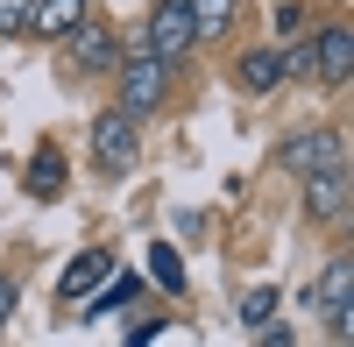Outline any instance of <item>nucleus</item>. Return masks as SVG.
Instances as JSON below:
<instances>
[{
	"label": "nucleus",
	"mask_w": 354,
	"mask_h": 347,
	"mask_svg": "<svg viewBox=\"0 0 354 347\" xmlns=\"http://www.w3.org/2000/svg\"><path fill=\"white\" fill-rule=\"evenodd\" d=\"M135 156H142V121L121 113V106H100L93 113V163L106 170V178H128Z\"/></svg>",
	"instance_id": "obj_1"
},
{
	"label": "nucleus",
	"mask_w": 354,
	"mask_h": 347,
	"mask_svg": "<svg viewBox=\"0 0 354 347\" xmlns=\"http://www.w3.org/2000/svg\"><path fill=\"white\" fill-rule=\"evenodd\" d=\"M192 50H198L192 8H185V0H156V15H149V57L163 71H177V64H192Z\"/></svg>",
	"instance_id": "obj_2"
},
{
	"label": "nucleus",
	"mask_w": 354,
	"mask_h": 347,
	"mask_svg": "<svg viewBox=\"0 0 354 347\" xmlns=\"http://www.w3.org/2000/svg\"><path fill=\"white\" fill-rule=\"evenodd\" d=\"M113 78H121V100H113V106L135 113V121H142V113H156V106L170 100V71L156 64L149 50H142V57H121V64H113Z\"/></svg>",
	"instance_id": "obj_3"
},
{
	"label": "nucleus",
	"mask_w": 354,
	"mask_h": 347,
	"mask_svg": "<svg viewBox=\"0 0 354 347\" xmlns=\"http://www.w3.org/2000/svg\"><path fill=\"white\" fill-rule=\"evenodd\" d=\"M64 64H78V71H113V64H121V36H113L100 15H85L71 36H64Z\"/></svg>",
	"instance_id": "obj_4"
},
{
	"label": "nucleus",
	"mask_w": 354,
	"mask_h": 347,
	"mask_svg": "<svg viewBox=\"0 0 354 347\" xmlns=\"http://www.w3.org/2000/svg\"><path fill=\"white\" fill-rule=\"evenodd\" d=\"M340 163H347L340 128H305L298 142H283V170H298V178H319V170H340Z\"/></svg>",
	"instance_id": "obj_5"
},
{
	"label": "nucleus",
	"mask_w": 354,
	"mask_h": 347,
	"mask_svg": "<svg viewBox=\"0 0 354 347\" xmlns=\"http://www.w3.org/2000/svg\"><path fill=\"white\" fill-rule=\"evenodd\" d=\"M312 78L319 85H347L354 78V36H347V21H326L312 36Z\"/></svg>",
	"instance_id": "obj_6"
},
{
	"label": "nucleus",
	"mask_w": 354,
	"mask_h": 347,
	"mask_svg": "<svg viewBox=\"0 0 354 347\" xmlns=\"http://www.w3.org/2000/svg\"><path fill=\"white\" fill-rule=\"evenodd\" d=\"M347 191H354L347 163H340V170H319V178H305V213H312L319 227H340V220H347Z\"/></svg>",
	"instance_id": "obj_7"
},
{
	"label": "nucleus",
	"mask_w": 354,
	"mask_h": 347,
	"mask_svg": "<svg viewBox=\"0 0 354 347\" xmlns=\"http://www.w3.org/2000/svg\"><path fill=\"white\" fill-rule=\"evenodd\" d=\"M234 85H241L248 100H262V93H277V85H283V50H248L241 64H234Z\"/></svg>",
	"instance_id": "obj_8"
},
{
	"label": "nucleus",
	"mask_w": 354,
	"mask_h": 347,
	"mask_svg": "<svg viewBox=\"0 0 354 347\" xmlns=\"http://www.w3.org/2000/svg\"><path fill=\"white\" fill-rule=\"evenodd\" d=\"M93 15V0H36V21H28V36H50V43H64L71 28Z\"/></svg>",
	"instance_id": "obj_9"
},
{
	"label": "nucleus",
	"mask_w": 354,
	"mask_h": 347,
	"mask_svg": "<svg viewBox=\"0 0 354 347\" xmlns=\"http://www.w3.org/2000/svg\"><path fill=\"white\" fill-rule=\"evenodd\" d=\"M142 291H149V283H142L135 270H113V276L100 283V291H93V298H85V319H106V312H121V305H135Z\"/></svg>",
	"instance_id": "obj_10"
},
{
	"label": "nucleus",
	"mask_w": 354,
	"mask_h": 347,
	"mask_svg": "<svg viewBox=\"0 0 354 347\" xmlns=\"http://www.w3.org/2000/svg\"><path fill=\"white\" fill-rule=\"evenodd\" d=\"M347 298H354V263H347V255H333V263H326V276L312 283V305L333 319V312H347Z\"/></svg>",
	"instance_id": "obj_11"
},
{
	"label": "nucleus",
	"mask_w": 354,
	"mask_h": 347,
	"mask_svg": "<svg viewBox=\"0 0 354 347\" xmlns=\"http://www.w3.org/2000/svg\"><path fill=\"white\" fill-rule=\"evenodd\" d=\"M106 276H113V255H106V248H85L78 263L64 270V298H78V291H100Z\"/></svg>",
	"instance_id": "obj_12"
},
{
	"label": "nucleus",
	"mask_w": 354,
	"mask_h": 347,
	"mask_svg": "<svg viewBox=\"0 0 354 347\" xmlns=\"http://www.w3.org/2000/svg\"><path fill=\"white\" fill-rule=\"evenodd\" d=\"M185 8H192L198 43H213V36H227V28H234V8H241V0H185Z\"/></svg>",
	"instance_id": "obj_13"
},
{
	"label": "nucleus",
	"mask_w": 354,
	"mask_h": 347,
	"mask_svg": "<svg viewBox=\"0 0 354 347\" xmlns=\"http://www.w3.org/2000/svg\"><path fill=\"white\" fill-rule=\"evenodd\" d=\"M57 191H64V156H57L50 142H43V149H36V163H28V198H57Z\"/></svg>",
	"instance_id": "obj_14"
},
{
	"label": "nucleus",
	"mask_w": 354,
	"mask_h": 347,
	"mask_svg": "<svg viewBox=\"0 0 354 347\" xmlns=\"http://www.w3.org/2000/svg\"><path fill=\"white\" fill-rule=\"evenodd\" d=\"M149 276L163 283V291H185V255H177L170 241H156V248H149Z\"/></svg>",
	"instance_id": "obj_15"
},
{
	"label": "nucleus",
	"mask_w": 354,
	"mask_h": 347,
	"mask_svg": "<svg viewBox=\"0 0 354 347\" xmlns=\"http://www.w3.org/2000/svg\"><path fill=\"white\" fill-rule=\"evenodd\" d=\"M270 319H277V291H248V298H241V326H248V333H262Z\"/></svg>",
	"instance_id": "obj_16"
},
{
	"label": "nucleus",
	"mask_w": 354,
	"mask_h": 347,
	"mask_svg": "<svg viewBox=\"0 0 354 347\" xmlns=\"http://www.w3.org/2000/svg\"><path fill=\"white\" fill-rule=\"evenodd\" d=\"M36 21V0H0V36H28Z\"/></svg>",
	"instance_id": "obj_17"
},
{
	"label": "nucleus",
	"mask_w": 354,
	"mask_h": 347,
	"mask_svg": "<svg viewBox=\"0 0 354 347\" xmlns=\"http://www.w3.org/2000/svg\"><path fill=\"white\" fill-rule=\"evenodd\" d=\"M283 78H312V36L283 50Z\"/></svg>",
	"instance_id": "obj_18"
},
{
	"label": "nucleus",
	"mask_w": 354,
	"mask_h": 347,
	"mask_svg": "<svg viewBox=\"0 0 354 347\" xmlns=\"http://www.w3.org/2000/svg\"><path fill=\"white\" fill-rule=\"evenodd\" d=\"M156 333H163V319H142V326H128V340H121V347H149Z\"/></svg>",
	"instance_id": "obj_19"
},
{
	"label": "nucleus",
	"mask_w": 354,
	"mask_h": 347,
	"mask_svg": "<svg viewBox=\"0 0 354 347\" xmlns=\"http://www.w3.org/2000/svg\"><path fill=\"white\" fill-rule=\"evenodd\" d=\"M15 298H21V291H15V276H8V270H0V326H8V319H15Z\"/></svg>",
	"instance_id": "obj_20"
}]
</instances>
